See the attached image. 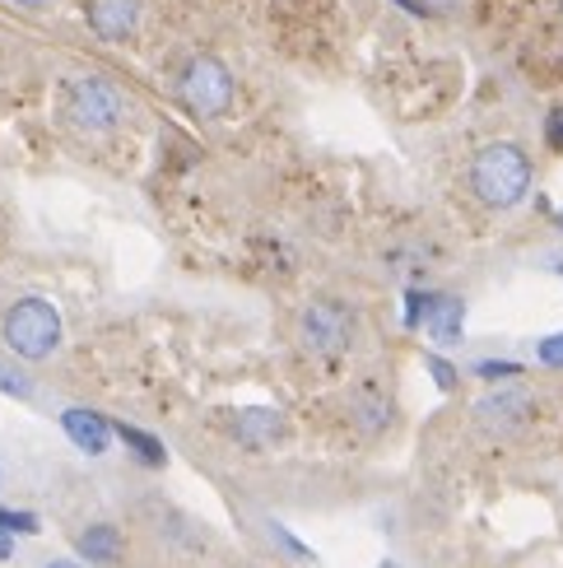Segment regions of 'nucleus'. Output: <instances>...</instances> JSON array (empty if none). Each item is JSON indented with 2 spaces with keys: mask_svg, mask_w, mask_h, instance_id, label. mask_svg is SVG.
I'll return each instance as SVG.
<instances>
[{
  "mask_svg": "<svg viewBox=\"0 0 563 568\" xmlns=\"http://www.w3.org/2000/svg\"><path fill=\"white\" fill-rule=\"evenodd\" d=\"M0 392H6V396H19V400H29V396H33V377H29V373H19L14 364H0Z\"/></svg>",
  "mask_w": 563,
  "mask_h": 568,
  "instance_id": "14",
  "label": "nucleus"
},
{
  "mask_svg": "<svg viewBox=\"0 0 563 568\" xmlns=\"http://www.w3.org/2000/svg\"><path fill=\"white\" fill-rule=\"evenodd\" d=\"M461 326H465V303L452 294H429L424 303V331L438 345H457L461 341Z\"/></svg>",
  "mask_w": 563,
  "mask_h": 568,
  "instance_id": "9",
  "label": "nucleus"
},
{
  "mask_svg": "<svg viewBox=\"0 0 563 568\" xmlns=\"http://www.w3.org/2000/svg\"><path fill=\"white\" fill-rule=\"evenodd\" d=\"M475 373H480V377H518L522 364H512V359H480Z\"/></svg>",
  "mask_w": 563,
  "mask_h": 568,
  "instance_id": "16",
  "label": "nucleus"
},
{
  "mask_svg": "<svg viewBox=\"0 0 563 568\" xmlns=\"http://www.w3.org/2000/svg\"><path fill=\"white\" fill-rule=\"evenodd\" d=\"M6 345L19 359H47L61 345V317L47 298H19L6 313Z\"/></svg>",
  "mask_w": 563,
  "mask_h": 568,
  "instance_id": "3",
  "label": "nucleus"
},
{
  "mask_svg": "<svg viewBox=\"0 0 563 568\" xmlns=\"http://www.w3.org/2000/svg\"><path fill=\"white\" fill-rule=\"evenodd\" d=\"M461 6V0H419V10L424 14H452Z\"/></svg>",
  "mask_w": 563,
  "mask_h": 568,
  "instance_id": "21",
  "label": "nucleus"
},
{
  "mask_svg": "<svg viewBox=\"0 0 563 568\" xmlns=\"http://www.w3.org/2000/svg\"><path fill=\"white\" fill-rule=\"evenodd\" d=\"M387 419H391V410H387V400L382 396H359V424L368 434H378V429H387Z\"/></svg>",
  "mask_w": 563,
  "mask_h": 568,
  "instance_id": "13",
  "label": "nucleus"
},
{
  "mask_svg": "<svg viewBox=\"0 0 563 568\" xmlns=\"http://www.w3.org/2000/svg\"><path fill=\"white\" fill-rule=\"evenodd\" d=\"M0 523H6L10 531H29V536L38 531V517H33V513H10V508H0Z\"/></svg>",
  "mask_w": 563,
  "mask_h": 568,
  "instance_id": "19",
  "label": "nucleus"
},
{
  "mask_svg": "<svg viewBox=\"0 0 563 568\" xmlns=\"http://www.w3.org/2000/svg\"><path fill=\"white\" fill-rule=\"evenodd\" d=\"M471 192L489 210L522 205L526 192H531V159H526V150L512 145V140H494V145H484L475 154V163H471Z\"/></svg>",
  "mask_w": 563,
  "mask_h": 568,
  "instance_id": "1",
  "label": "nucleus"
},
{
  "mask_svg": "<svg viewBox=\"0 0 563 568\" xmlns=\"http://www.w3.org/2000/svg\"><path fill=\"white\" fill-rule=\"evenodd\" d=\"M61 108L70 116V126H80L89 135H103L112 131L116 122H122V89H116L112 80L103 75H80V80H70L65 93H61Z\"/></svg>",
  "mask_w": 563,
  "mask_h": 568,
  "instance_id": "2",
  "label": "nucleus"
},
{
  "mask_svg": "<svg viewBox=\"0 0 563 568\" xmlns=\"http://www.w3.org/2000/svg\"><path fill=\"white\" fill-rule=\"evenodd\" d=\"M19 10H42V6H52V0H14Z\"/></svg>",
  "mask_w": 563,
  "mask_h": 568,
  "instance_id": "24",
  "label": "nucleus"
},
{
  "mask_svg": "<svg viewBox=\"0 0 563 568\" xmlns=\"http://www.w3.org/2000/svg\"><path fill=\"white\" fill-rule=\"evenodd\" d=\"M429 373H433V383H438L442 392H452V387H457V373H452V364H448V359H438V354L429 359Z\"/></svg>",
  "mask_w": 563,
  "mask_h": 568,
  "instance_id": "20",
  "label": "nucleus"
},
{
  "mask_svg": "<svg viewBox=\"0 0 563 568\" xmlns=\"http://www.w3.org/2000/svg\"><path fill=\"white\" fill-rule=\"evenodd\" d=\"M424 303H429L424 290H410L406 294V326H424Z\"/></svg>",
  "mask_w": 563,
  "mask_h": 568,
  "instance_id": "17",
  "label": "nucleus"
},
{
  "mask_svg": "<svg viewBox=\"0 0 563 568\" xmlns=\"http://www.w3.org/2000/svg\"><path fill=\"white\" fill-rule=\"evenodd\" d=\"M535 359H541L545 368H563V331H559V336H545L541 345H535Z\"/></svg>",
  "mask_w": 563,
  "mask_h": 568,
  "instance_id": "15",
  "label": "nucleus"
},
{
  "mask_svg": "<svg viewBox=\"0 0 563 568\" xmlns=\"http://www.w3.org/2000/svg\"><path fill=\"white\" fill-rule=\"evenodd\" d=\"M559 229H563V210H559Z\"/></svg>",
  "mask_w": 563,
  "mask_h": 568,
  "instance_id": "27",
  "label": "nucleus"
},
{
  "mask_svg": "<svg viewBox=\"0 0 563 568\" xmlns=\"http://www.w3.org/2000/svg\"><path fill=\"white\" fill-rule=\"evenodd\" d=\"M80 555L93 559V564H116L122 559V536H116V527H84L80 531Z\"/></svg>",
  "mask_w": 563,
  "mask_h": 568,
  "instance_id": "11",
  "label": "nucleus"
},
{
  "mask_svg": "<svg viewBox=\"0 0 563 568\" xmlns=\"http://www.w3.org/2000/svg\"><path fill=\"white\" fill-rule=\"evenodd\" d=\"M526 410H531V396L522 387H508V392H494L480 400V419L494 424V429H512L518 419H526Z\"/></svg>",
  "mask_w": 563,
  "mask_h": 568,
  "instance_id": "10",
  "label": "nucleus"
},
{
  "mask_svg": "<svg viewBox=\"0 0 563 568\" xmlns=\"http://www.w3.org/2000/svg\"><path fill=\"white\" fill-rule=\"evenodd\" d=\"M391 6H401L406 14H424V10H419V0H391Z\"/></svg>",
  "mask_w": 563,
  "mask_h": 568,
  "instance_id": "23",
  "label": "nucleus"
},
{
  "mask_svg": "<svg viewBox=\"0 0 563 568\" xmlns=\"http://www.w3.org/2000/svg\"><path fill=\"white\" fill-rule=\"evenodd\" d=\"M298 341L313 359H336V354H345L349 341H355V317H349L345 303L321 298L298 317Z\"/></svg>",
  "mask_w": 563,
  "mask_h": 568,
  "instance_id": "5",
  "label": "nucleus"
},
{
  "mask_svg": "<svg viewBox=\"0 0 563 568\" xmlns=\"http://www.w3.org/2000/svg\"><path fill=\"white\" fill-rule=\"evenodd\" d=\"M112 429L122 434L131 453H135V457H145L150 466H163V462H168V453H163V443H158L154 434H140V429H131V424H112Z\"/></svg>",
  "mask_w": 563,
  "mask_h": 568,
  "instance_id": "12",
  "label": "nucleus"
},
{
  "mask_svg": "<svg viewBox=\"0 0 563 568\" xmlns=\"http://www.w3.org/2000/svg\"><path fill=\"white\" fill-rule=\"evenodd\" d=\"M545 140H550V150L563 154V103L550 108V116H545Z\"/></svg>",
  "mask_w": 563,
  "mask_h": 568,
  "instance_id": "18",
  "label": "nucleus"
},
{
  "mask_svg": "<svg viewBox=\"0 0 563 568\" xmlns=\"http://www.w3.org/2000/svg\"><path fill=\"white\" fill-rule=\"evenodd\" d=\"M233 438L243 447H256V453H270V447L289 443V419L270 406H243L233 415Z\"/></svg>",
  "mask_w": 563,
  "mask_h": 568,
  "instance_id": "6",
  "label": "nucleus"
},
{
  "mask_svg": "<svg viewBox=\"0 0 563 568\" xmlns=\"http://www.w3.org/2000/svg\"><path fill=\"white\" fill-rule=\"evenodd\" d=\"M550 266H554V271L563 275V256H550Z\"/></svg>",
  "mask_w": 563,
  "mask_h": 568,
  "instance_id": "26",
  "label": "nucleus"
},
{
  "mask_svg": "<svg viewBox=\"0 0 563 568\" xmlns=\"http://www.w3.org/2000/svg\"><path fill=\"white\" fill-rule=\"evenodd\" d=\"M177 93L196 116H219L233 103V75L215 57H192L177 75Z\"/></svg>",
  "mask_w": 563,
  "mask_h": 568,
  "instance_id": "4",
  "label": "nucleus"
},
{
  "mask_svg": "<svg viewBox=\"0 0 563 568\" xmlns=\"http://www.w3.org/2000/svg\"><path fill=\"white\" fill-rule=\"evenodd\" d=\"M47 568H80V564H70V559H52V564H47Z\"/></svg>",
  "mask_w": 563,
  "mask_h": 568,
  "instance_id": "25",
  "label": "nucleus"
},
{
  "mask_svg": "<svg viewBox=\"0 0 563 568\" xmlns=\"http://www.w3.org/2000/svg\"><path fill=\"white\" fill-rule=\"evenodd\" d=\"M61 429H65V438L80 447V453H89V457H103L108 447H112V424L103 419V415H93V410H65L61 415Z\"/></svg>",
  "mask_w": 563,
  "mask_h": 568,
  "instance_id": "8",
  "label": "nucleus"
},
{
  "mask_svg": "<svg viewBox=\"0 0 563 568\" xmlns=\"http://www.w3.org/2000/svg\"><path fill=\"white\" fill-rule=\"evenodd\" d=\"M559 10H563V0H559Z\"/></svg>",
  "mask_w": 563,
  "mask_h": 568,
  "instance_id": "29",
  "label": "nucleus"
},
{
  "mask_svg": "<svg viewBox=\"0 0 563 568\" xmlns=\"http://www.w3.org/2000/svg\"><path fill=\"white\" fill-rule=\"evenodd\" d=\"M14 555V540H10V527L0 523V559H10Z\"/></svg>",
  "mask_w": 563,
  "mask_h": 568,
  "instance_id": "22",
  "label": "nucleus"
},
{
  "mask_svg": "<svg viewBox=\"0 0 563 568\" xmlns=\"http://www.w3.org/2000/svg\"><path fill=\"white\" fill-rule=\"evenodd\" d=\"M140 23V0H89V29L108 42H126Z\"/></svg>",
  "mask_w": 563,
  "mask_h": 568,
  "instance_id": "7",
  "label": "nucleus"
},
{
  "mask_svg": "<svg viewBox=\"0 0 563 568\" xmlns=\"http://www.w3.org/2000/svg\"><path fill=\"white\" fill-rule=\"evenodd\" d=\"M382 568H401V564H382Z\"/></svg>",
  "mask_w": 563,
  "mask_h": 568,
  "instance_id": "28",
  "label": "nucleus"
}]
</instances>
